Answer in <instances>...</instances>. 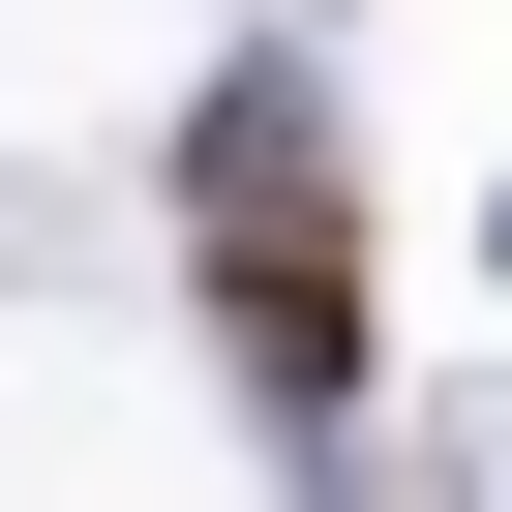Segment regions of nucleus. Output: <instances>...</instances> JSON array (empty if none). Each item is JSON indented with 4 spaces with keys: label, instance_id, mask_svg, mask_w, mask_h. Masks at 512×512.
<instances>
[{
    "label": "nucleus",
    "instance_id": "f257e3e1",
    "mask_svg": "<svg viewBox=\"0 0 512 512\" xmlns=\"http://www.w3.org/2000/svg\"><path fill=\"white\" fill-rule=\"evenodd\" d=\"M181 211H211L241 392H362V211H332V121H302V91H211V121H181Z\"/></svg>",
    "mask_w": 512,
    "mask_h": 512
}]
</instances>
